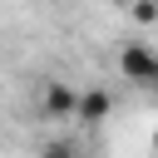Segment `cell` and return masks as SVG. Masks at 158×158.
<instances>
[{
	"label": "cell",
	"instance_id": "1",
	"mask_svg": "<svg viewBox=\"0 0 158 158\" xmlns=\"http://www.w3.org/2000/svg\"><path fill=\"white\" fill-rule=\"evenodd\" d=\"M118 79L138 84V89H158V49H148L143 40L118 49Z\"/></svg>",
	"mask_w": 158,
	"mask_h": 158
},
{
	"label": "cell",
	"instance_id": "2",
	"mask_svg": "<svg viewBox=\"0 0 158 158\" xmlns=\"http://www.w3.org/2000/svg\"><path fill=\"white\" fill-rule=\"evenodd\" d=\"M35 104H40V118H74V109H79V89H69L64 79H40Z\"/></svg>",
	"mask_w": 158,
	"mask_h": 158
},
{
	"label": "cell",
	"instance_id": "3",
	"mask_svg": "<svg viewBox=\"0 0 158 158\" xmlns=\"http://www.w3.org/2000/svg\"><path fill=\"white\" fill-rule=\"evenodd\" d=\"M109 109H114V99H109V89H79V109H74V118L79 123H104L109 118Z\"/></svg>",
	"mask_w": 158,
	"mask_h": 158
},
{
	"label": "cell",
	"instance_id": "4",
	"mask_svg": "<svg viewBox=\"0 0 158 158\" xmlns=\"http://www.w3.org/2000/svg\"><path fill=\"white\" fill-rule=\"evenodd\" d=\"M133 25H158V0H128Z\"/></svg>",
	"mask_w": 158,
	"mask_h": 158
},
{
	"label": "cell",
	"instance_id": "5",
	"mask_svg": "<svg viewBox=\"0 0 158 158\" xmlns=\"http://www.w3.org/2000/svg\"><path fill=\"white\" fill-rule=\"evenodd\" d=\"M40 158H79V153H74L69 143H44V148H40Z\"/></svg>",
	"mask_w": 158,
	"mask_h": 158
}]
</instances>
